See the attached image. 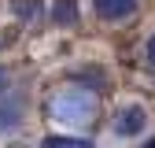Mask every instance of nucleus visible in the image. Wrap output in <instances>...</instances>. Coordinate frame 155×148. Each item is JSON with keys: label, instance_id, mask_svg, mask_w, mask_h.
Returning a JSON list of instances; mask_svg holds the SVG:
<instances>
[{"label": "nucleus", "instance_id": "f257e3e1", "mask_svg": "<svg viewBox=\"0 0 155 148\" xmlns=\"http://www.w3.org/2000/svg\"><path fill=\"white\" fill-rule=\"evenodd\" d=\"M52 115L59 122H67V126H85V122H92L100 115V104H96V96H89L85 89H63L59 96L52 100Z\"/></svg>", "mask_w": 155, "mask_h": 148}, {"label": "nucleus", "instance_id": "f03ea898", "mask_svg": "<svg viewBox=\"0 0 155 148\" xmlns=\"http://www.w3.org/2000/svg\"><path fill=\"white\" fill-rule=\"evenodd\" d=\"M144 126H148V111L140 104H126L114 115V133L118 137H137V133H144Z\"/></svg>", "mask_w": 155, "mask_h": 148}, {"label": "nucleus", "instance_id": "7ed1b4c3", "mask_svg": "<svg viewBox=\"0 0 155 148\" xmlns=\"http://www.w3.org/2000/svg\"><path fill=\"white\" fill-rule=\"evenodd\" d=\"M26 119V100L22 96H0V133H15Z\"/></svg>", "mask_w": 155, "mask_h": 148}, {"label": "nucleus", "instance_id": "20e7f679", "mask_svg": "<svg viewBox=\"0 0 155 148\" xmlns=\"http://www.w3.org/2000/svg\"><path fill=\"white\" fill-rule=\"evenodd\" d=\"M92 8L104 22H122L137 11V0H92Z\"/></svg>", "mask_w": 155, "mask_h": 148}, {"label": "nucleus", "instance_id": "39448f33", "mask_svg": "<svg viewBox=\"0 0 155 148\" xmlns=\"http://www.w3.org/2000/svg\"><path fill=\"white\" fill-rule=\"evenodd\" d=\"M52 22L55 26H74L78 22V0H55L52 4Z\"/></svg>", "mask_w": 155, "mask_h": 148}, {"label": "nucleus", "instance_id": "423d86ee", "mask_svg": "<svg viewBox=\"0 0 155 148\" xmlns=\"http://www.w3.org/2000/svg\"><path fill=\"white\" fill-rule=\"evenodd\" d=\"M41 148H92V144L81 141V137H70V133H52V137L41 141Z\"/></svg>", "mask_w": 155, "mask_h": 148}, {"label": "nucleus", "instance_id": "0eeeda50", "mask_svg": "<svg viewBox=\"0 0 155 148\" xmlns=\"http://www.w3.org/2000/svg\"><path fill=\"white\" fill-rule=\"evenodd\" d=\"M78 78H81L85 85H92L96 92H104V89H107V74H104V70H81Z\"/></svg>", "mask_w": 155, "mask_h": 148}, {"label": "nucleus", "instance_id": "6e6552de", "mask_svg": "<svg viewBox=\"0 0 155 148\" xmlns=\"http://www.w3.org/2000/svg\"><path fill=\"white\" fill-rule=\"evenodd\" d=\"M11 11H15V18H30L37 15V0H11Z\"/></svg>", "mask_w": 155, "mask_h": 148}, {"label": "nucleus", "instance_id": "1a4fd4ad", "mask_svg": "<svg viewBox=\"0 0 155 148\" xmlns=\"http://www.w3.org/2000/svg\"><path fill=\"white\" fill-rule=\"evenodd\" d=\"M8 89H11V78H8V70H4V67H0V96H4V92H8Z\"/></svg>", "mask_w": 155, "mask_h": 148}, {"label": "nucleus", "instance_id": "9d476101", "mask_svg": "<svg viewBox=\"0 0 155 148\" xmlns=\"http://www.w3.org/2000/svg\"><path fill=\"white\" fill-rule=\"evenodd\" d=\"M148 63H151V67H155V33H151V37H148Z\"/></svg>", "mask_w": 155, "mask_h": 148}, {"label": "nucleus", "instance_id": "9b49d317", "mask_svg": "<svg viewBox=\"0 0 155 148\" xmlns=\"http://www.w3.org/2000/svg\"><path fill=\"white\" fill-rule=\"evenodd\" d=\"M144 148H155V137H151V141H148V144H144Z\"/></svg>", "mask_w": 155, "mask_h": 148}]
</instances>
